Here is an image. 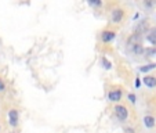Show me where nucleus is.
<instances>
[{
    "instance_id": "0eeeda50",
    "label": "nucleus",
    "mask_w": 156,
    "mask_h": 133,
    "mask_svg": "<svg viewBox=\"0 0 156 133\" xmlns=\"http://www.w3.org/2000/svg\"><path fill=\"white\" fill-rule=\"evenodd\" d=\"M115 38H116L115 31L106 29V31H104V32L101 33V40H102L104 43H111V42H112Z\"/></svg>"
},
{
    "instance_id": "423d86ee",
    "label": "nucleus",
    "mask_w": 156,
    "mask_h": 133,
    "mask_svg": "<svg viewBox=\"0 0 156 133\" xmlns=\"http://www.w3.org/2000/svg\"><path fill=\"white\" fill-rule=\"evenodd\" d=\"M130 53L136 54V56H144L145 54V49L142 46V43H138V44H133V46H127Z\"/></svg>"
},
{
    "instance_id": "ddd939ff",
    "label": "nucleus",
    "mask_w": 156,
    "mask_h": 133,
    "mask_svg": "<svg viewBox=\"0 0 156 133\" xmlns=\"http://www.w3.org/2000/svg\"><path fill=\"white\" fill-rule=\"evenodd\" d=\"M156 68V62H152V64H148V65H142V67H140V72H142V74H147V72L152 71V69Z\"/></svg>"
},
{
    "instance_id": "f8f14e48",
    "label": "nucleus",
    "mask_w": 156,
    "mask_h": 133,
    "mask_svg": "<svg viewBox=\"0 0 156 133\" xmlns=\"http://www.w3.org/2000/svg\"><path fill=\"white\" fill-rule=\"evenodd\" d=\"M101 67L104 69H106V71H111L112 69V62L109 61L106 57H101Z\"/></svg>"
},
{
    "instance_id": "9d476101",
    "label": "nucleus",
    "mask_w": 156,
    "mask_h": 133,
    "mask_svg": "<svg viewBox=\"0 0 156 133\" xmlns=\"http://www.w3.org/2000/svg\"><path fill=\"white\" fill-rule=\"evenodd\" d=\"M144 125L148 127V129H152V127H155V125H156L155 116H152V115H145V116H144Z\"/></svg>"
},
{
    "instance_id": "f257e3e1",
    "label": "nucleus",
    "mask_w": 156,
    "mask_h": 133,
    "mask_svg": "<svg viewBox=\"0 0 156 133\" xmlns=\"http://www.w3.org/2000/svg\"><path fill=\"white\" fill-rule=\"evenodd\" d=\"M115 115L120 122H124L129 118V109H127V107L123 105V104H118V105L115 107Z\"/></svg>"
},
{
    "instance_id": "412c9836",
    "label": "nucleus",
    "mask_w": 156,
    "mask_h": 133,
    "mask_svg": "<svg viewBox=\"0 0 156 133\" xmlns=\"http://www.w3.org/2000/svg\"><path fill=\"white\" fill-rule=\"evenodd\" d=\"M155 31H156V29H155Z\"/></svg>"
},
{
    "instance_id": "dca6fc26",
    "label": "nucleus",
    "mask_w": 156,
    "mask_h": 133,
    "mask_svg": "<svg viewBox=\"0 0 156 133\" xmlns=\"http://www.w3.org/2000/svg\"><path fill=\"white\" fill-rule=\"evenodd\" d=\"M145 54H147V57H156V47L145 49Z\"/></svg>"
},
{
    "instance_id": "1a4fd4ad",
    "label": "nucleus",
    "mask_w": 156,
    "mask_h": 133,
    "mask_svg": "<svg viewBox=\"0 0 156 133\" xmlns=\"http://www.w3.org/2000/svg\"><path fill=\"white\" fill-rule=\"evenodd\" d=\"M142 82H144V85L149 89L156 87V76H153V75H145V76L142 78Z\"/></svg>"
},
{
    "instance_id": "f03ea898",
    "label": "nucleus",
    "mask_w": 156,
    "mask_h": 133,
    "mask_svg": "<svg viewBox=\"0 0 156 133\" xmlns=\"http://www.w3.org/2000/svg\"><path fill=\"white\" fill-rule=\"evenodd\" d=\"M124 20V10L123 9H113L111 11V21L113 24H120L122 21Z\"/></svg>"
},
{
    "instance_id": "a211bd4d",
    "label": "nucleus",
    "mask_w": 156,
    "mask_h": 133,
    "mask_svg": "<svg viewBox=\"0 0 156 133\" xmlns=\"http://www.w3.org/2000/svg\"><path fill=\"white\" fill-rule=\"evenodd\" d=\"M124 133H136V129L131 126H126L124 127Z\"/></svg>"
},
{
    "instance_id": "6ab92c4d",
    "label": "nucleus",
    "mask_w": 156,
    "mask_h": 133,
    "mask_svg": "<svg viewBox=\"0 0 156 133\" xmlns=\"http://www.w3.org/2000/svg\"><path fill=\"white\" fill-rule=\"evenodd\" d=\"M4 89H6V85H4V82L2 79H0V92H3Z\"/></svg>"
},
{
    "instance_id": "7ed1b4c3",
    "label": "nucleus",
    "mask_w": 156,
    "mask_h": 133,
    "mask_svg": "<svg viewBox=\"0 0 156 133\" xmlns=\"http://www.w3.org/2000/svg\"><path fill=\"white\" fill-rule=\"evenodd\" d=\"M134 32H136V33H140V35L149 32V24H148V21H147V20L140 21L138 24L136 25V28H134Z\"/></svg>"
},
{
    "instance_id": "9b49d317",
    "label": "nucleus",
    "mask_w": 156,
    "mask_h": 133,
    "mask_svg": "<svg viewBox=\"0 0 156 133\" xmlns=\"http://www.w3.org/2000/svg\"><path fill=\"white\" fill-rule=\"evenodd\" d=\"M147 40L152 44L153 47H156V31H151L147 33Z\"/></svg>"
},
{
    "instance_id": "4468645a",
    "label": "nucleus",
    "mask_w": 156,
    "mask_h": 133,
    "mask_svg": "<svg viewBox=\"0 0 156 133\" xmlns=\"http://www.w3.org/2000/svg\"><path fill=\"white\" fill-rule=\"evenodd\" d=\"M142 4L147 9H153L156 6V0H142Z\"/></svg>"
},
{
    "instance_id": "20e7f679",
    "label": "nucleus",
    "mask_w": 156,
    "mask_h": 133,
    "mask_svg": "<svg viewBox=\"0 0 156 133\" xmlns=\"http://www.w3.org/2000/svg\"><path fill=\"white\" fill-rule=\"evenodd\" d=\"M18 122H20V114H18L17 109H10L9 111V124L11 125L12 127L18 126Z\"/></svg>"
},
{
    "instance_id": "39448f33",
    "label": "nucleus",
    "mask_w": 156,
    "mask_h": 133,
    "mask_svg": "<svg viewBox=\"0 0 156 133\" xmlns=\"http://www.w3.org/2000/svg\"><path fill=\"white\" fill-rule=\"evenodd\" d=\"M122 96H123V92L120 89H113L108 93V98L109 101H113V103H119L122 100Z\"/></svg>"
},
{
    "instance_id": "6e6552de",
    "label": "nucleus",
    "mask_w": 156,
    "mask_h": 133,
    "mask_svg": "<svg viewBox=\"0 0 156 133\" xmlns=\"http://www.w3.org/2000/svg\"><path fill=\"white\" fill-rule=\"evenodd\" d=\"M142 42V35L140 33H131V35L127 38V46H133V44H138Z\"/></svg>"
},
{
    "instance_id": "aec40b11",
    "label": "nucleus",
    "mask_w": 156,
    "mask_h": 133,
    "mask_svg": "<svg viewBox=\"0 0 156 133\" xmlns=\"http://www.w3.org/2000/svg\"><path fill=\"white\" fill-rule=\"evenodd\" d=\"M140 86H141V79H140V78H137V79H136V87L138 89Z\"/></svg>"
},
{
    "instance_id": "2eb2a0df",
    "label": "nucleus",
    "mask_w": 156,
    "mask_h": 133,
    "mask_svg": "<svg viewBox=\"0 0 156 133\" xmlns=\"http://www.w3.org/2000/svg\"><path fill=\"white\" fill-rule=\"evenodd\" d=\"M91 7H101L102 6V0H86Z\"/></svg>"
},
{
    "instance_id": "f3484780",
    "label": "nucleus",
    "mask_w": 156,
    "mask_h": 133,
    "mask_svg": "<svg viewBox=\"0 0 156 133\" xmlns=\"http://www.w3.org/2000/svg\"><path fill=\"white\" fill-rule=\"evenodd\" d=\"M127 98H129V101H130V103H131V104H136V94H134V93H129V96H127Z\"/></svg>"
}]
</instances>
